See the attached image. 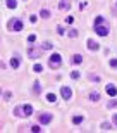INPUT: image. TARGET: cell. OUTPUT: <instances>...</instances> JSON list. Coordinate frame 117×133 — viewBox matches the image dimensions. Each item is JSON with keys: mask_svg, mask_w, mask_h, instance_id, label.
Segmentation results:
<instances>
[{"mask_svg": "<svg viewBox=\"0 0 117 133\" xmlns=\"http://www.w3.org/2000/svg\"><path fill=\"white\" fill-rule=\"evenodd\" d=\"M9 30H12V31H21L23 28H24V24H23V21L21 19H17V17H14V19H10L9 21Z\"/></svg>", "mask_w": 117, "mask_h": 133, "instance_id": "6da1fadb", "label": "cell"}, {"mask_svg": "<svg viewBox=\"0 0 117 133\" xmlns=\"http://www.w3.org/2000/svg\"><path fill=\"white\" fill-rule=\"evenodd\" d=\"M48 64H50V68H52V69H57L58 66L62 64V59H60V55H58V54H52V55H50Z\"/></svg>", "mask_w": 117, "mask_h": 133, "instance_id": "7a4b0ae2", "label": "cell"}, {"mask_svg": "<svg viewBox=\"0 0 117 133\" xmlns=\"http://www.w3.org/2000/svg\"><path fill=\"white\" fill-rule=\"evenodd\" d=\"M95 33L100 35V36H107V35H108V26L105 24V23L97 24V26H95Z\"/></svg>", "mask_w": 117, "mask_h": 133, "instance_id": "3957f363", "label": "cell"}, {"mask_svg": "<svg viewBox=\"0 0 117 133\" xmlns=\"http://www.w3.org/2000/svg\"><path fill=\"white\" fill-rule=\"evenodd\" d=\"M60 95H62L64 100H71L72 92H71V88H69V87H60Z\"/></svg>", "mask_w": 117, "mask_h": 133, "instance_id": "277c9868", "label": "cell"}, {"mask_svg": "<svg viewBox=\"0 0 117 133\" xmlns=\"http://www.w3.org/2000/svg\"><path fill=\"white\" fill-rule=\"evenodd\" d=\"M38 119H40V123H43V124H48L50 121H52V114L41 112V114H38Z\"/></svg>", "mask_w": 117, "mask_h": 133, "instance_id": "5b68a950", "label": "cell"}, {"mask_svg": "<svg viewBox=\"0 0 117 133\" xmlns=\"http://www.w3.org/2000/svg\"><path fill=\"white\" fill-rule=\"evenodd\" d=\"M28 55L31 57V59H38V57H40V50L34 49V47H29V49H28Z\"/></svg>", "mask_w": 117, "mask_h": 133, "instance_id": "8992f818", "label": "cell"}, {"mask_svg": "<svg viewBox=\"0 0 117 133\" xmlns=\"http://www.w3.org/2000/svg\"><path fill=\"white\" fill-rule=\"evenodd\" d=\"M69 7H71V0H60L58 10H69Z\"/></svg>", "mask_w": 117, "mask_h": 133, "instance_id": "52a82bcc", "label": "cell"}, {"mask_svg": "<svg viewBox=\"0 0 117 133\" xmlns=\"http://www.w3.org/2000/svg\"><path fill=\"white\" fill-rule=\"evenodd\" d=\"M107 94L110 95V97H115V95H117V87H115V85H112V83L107 85Z\"/></svg>", "mask_w": 117, "mask_h": 133, "instance_id": "ba28073f", "label": "cell"}, {"mask_svg": "<svg viewBox=\"0 0 117 133\" xmlns=\"http://www.w3.org/2000/svg\"><path fill=\"white\" fill-rule=\"evenodd\" d=\"M86 47H88L90 50H98V49H100V47H98V43L95 42V40H88V42H86Z\"/></svg>", "mask_w": 117, "mask_h": 133, "instance_id": "9c48e42d", "label": "cell"}, {"mask_svg": "<svg viewBox=\"0 0 117 133\" xmlns=\"http://www.w3.org/2000/svg\"><path fill=\"white\" fill-rule=\"evenodd\" d=\"M23 114H24V116H31V114H33V107H31V105H24V107H23Z\"/></svg>", "mask_w": 117, "mask_h": 133, "instance_id": "30bf717a", "label": "cell"}, {"mask_svg": "<svg viewBox=\"0 0 117 133\" xmlns=\"http://www.w3.org/2000/svg\"><path fill=\"white\" fill-rule=\"evenodd\" d=\"M72 62H74V64H81V62H83V55H81V54H76L72 57Z\"/></svg>", "mask_w": 117, "mask_h": 133, "instance_id": "8fae6325", "label": "cell"}, {"mask_svg": "<svg viewBox=\"0 0 117 133\" xmlns=\"http://www.w3.org/2000/svg\"><path fill=\"white\" fill-rule=\"evenodd\" d=\"M10 66H12L14 69L19 68V57H12V59H10Z\"/></svg>", "mask_w": 117, "mask_h": 133, "instance_id": "7c38bea8", "label": "cell"}, {"mask_svg": "<svg viewBox=\"0 0 117 133\" xmlns=\"http://www.w3.org/2000/svg\"><path fill=\"white\" fill-rule=\"evenodd\" d=\"M90 100H93V102L100 100V94H98V92H91V94H90Z\"/></svg>", "mask_w": 117, "mask_h": 133, "instance_id": "4fadbf2b", "label": "cell"}, {"mask_svg": "<svg viewBox=\"0 0 117 133\" xmlns=\"http://www.w3.org/2000/svg\"><path fill=\"white\" fill-rule=\"evenodd\" d=\"M5 4H7L9 9H16V7H17V2H16V0H5Z\"/></svg>", "mask_w": 117, "mask_h": 133, "instance_id": "5bb4252c", "label": "cell"}, {"mask_svg": "<svg viewBox=\"0 0 117 133\" xmlns=\"http://www.w3.org/2000/svg\"><path fill=\"white\" fill-rule=\"evenodd\" d=\"M52 49H54V45L50 42H43V50H52Z\"/></svg>", "mask_w": 117, "mask_h": 133, "instance_id": "9a60e30c", "label": "cell"}, {"mask_svg": "<svg viewBox=\"0 0 117 133\" xmlns=\"http://www.w3.org/2000/svg\"><path fill=\"white\" fill-rule=\"evenodd\" d=\"M81 121H83V116H74V118H72V123L74 124H79Z\"/></svg>", "mask_w": 117, "mask_h": 133, "instance_id": "2e32d148", "label": "cell"}, {"mask_svg": "<svg viewBox=\"0 0 117 133\" xmlns=\"http://www.w3.org/2000/svg\"><path fill=\"white\" fill-rule=\"evenodd\" d=\"M41 17H45V19H48V17H50V10L43 9V10H41Z\"/></svg>", "mask_w": 117, "mask_h": 133, "instance_id": "e0dca14e", "label": "cell"}, {"mask_svg": "<svg viewBox=\"0 0 117 133\" xmlns=\"http://www.w3.org/2000/svg\"><path fill=\"white\" fill-rule=\"evenodd\" d=\"M47 100H48V102H55V100H57V97H55L54 94H48V95H47Z\"/></svg>", "mask_w": 117, "mask_h": 133, "instance_id": "ac0fdd59", "label": "cell"}, {"mask_svg": "<svg viewBox=\"0 0 117 133\" xmlns=\"http://www.w3.org/2000/svg\"><path fill=\"white\" fill-rule=\"evenodd\" d=\"M102 23H105V21H103V17H102V16H97V19H95V26H97V24H102Z\"/></svg>", "mask_w": 117, "mask_h": 133, "instance_id": "d6986e66", "label": "cell"}, {"mask_svg": "<svg viewBox=\"0 0 117 133\" xmlns=\"http://www.w3.org/2000/svg\"><path fill=\"white\" fill-rule=\"evenodd\" d=\"M33 90H34V94H40V92H41V87H40V83H34Z\"/></svg>", "mask_w": 117, "mask_h": 133, "instance_id": "ffe728a7", "label": "cell"}, {"mask_svg": "<svg viewBox=\"0 0 117 133\" xmlns=\"http://www.w3.org/2000/svg\"><path fill=\"white\" fill-rule=\"evenodd\" d=\"M102 130H112V124L110 123H102Z\"/></svg>", "mask_w": 117, "mask_h": 133, "instance_id": "44dd1931", "label": "cell"}, {"mask_svg": "<svg viewBox=\"0 0 117 133\" xmlns=\"http://www.w3.org/2000/svg\"><path fill=\"white\" fill-rule=\"evenodd\" d=\"M69 36H71V38H76V36H78V31L76 30H69Z\"/></svg>", "mask_w": 117, "mask_h": 133, "instance_id": "7402d4cb", "label": "cell"}, {"mask_svg": "<svg viewBox=\"0 0 117 133\" xmlns=\"http://www.w3.org/2000/svg\"><path fill=\"white\" fill-rule=\"evenodd\" d=\"M34 71H36V73H41V71H43V66L41 64H34Z\"/></svg>", "mask_w": 117, "mask_h": 133, "instance_id": "603a6c76", "label": "cell"}, {"mask_svg": "<svg viewBox=\"0 0 117 133\" xmlns=\"http://www.w3.org/2000/svg\"><path fill=\"white\" fill-rule=\"evenodd\" d=\"M110 68L117 69V59H110Z\"/></svg>", "mask_w": 117, "mask_h": 133, "instance_id": "cb8c5ba5", "label": "cell"}, {"mask_svg": "<svg viewBox=\"0 0 117 133\" xmlns=\"http://www.w3.org/2000/svg\"><path fill=\"white\" fill-rule=\"evenodd\" d=\"M90 79H93V81H97V83L100 81V78H98L97 74H90Z\"/></svg>", "mask_w": 117, "mask_h": 133, "instance_id": "d4e9b609", "label": "cell"}, {"mask_svg": "<svg viewBox=\"0 0 117 133\" xmlns=\"http://www.w3.org/2000/svg\"><path fill=\"white\" fill-rule=\"evenodd\" d=\"M65 23H67V24H72V23H74V17H72V16H69L67 19H65Z\"/></svg>", "mask_w": 117, "mask_h": 133, "instance_id": "484cf974", "label": "cell"}, {"mask_svg": "<svg viewBox=\"0 0 117 133\" xmlns=\"http://www.w3.org/2000/svg\"><path fill=\"white\" fill-rule=\"evenodd\" d=\"M28 42H36V35H29V36H28Z\"/></svg>", "mask_w": 117, "mask_h": 133, "instance_id": "4316f807", "label": "cell"}, {"mask_svg": "<svg viewBox=\"0 0 117 133\" xmlns=\"http://www.w3.org/2000/svg\"><path fill=\"white\" fill-rule=\"evenodd\" d=\"M71 78H72V79H78L79 78V73H78V71H74V73L71 74Z\"/></svg>", "mask_w": 117, "mask_h": 133, "instance_id": "83f0119b", "label": "cell"}, {"mask_svg": "<svg viewBox=\"0 0 117 133\" xmlns=\"http://www.w3.org/2000/svg\"><path fill=\"white\" fill-rule=\"evenodd\" d=\"M57 33L58 35H64V28H62V26H57Z\"/></svg>", "mask_w": 117, "mask_h": 133, "instance_id": "f1b7e54d", "label": "cell"}, {"mask_svg": "<svg viewBox=\"0 0 117 133\" xmlns=\"http://www.w3.org/2000/svg\"><path fill=\"white\" fill-rule=\"evenodd\" d=\"M40 130H41V128H40V126H36V124H34V126H31V131H40Z\"/></svg>", "mask_w": 117, "mask_h": 133, "instance_id": "f546056e", "label": "cell"}, {"mask_svg": "<svg viewBox=\"0 0 117 133\" xmlns=\"http://www.w3.org/2000/svg\"><path fill=\"white\" fill-rule=\"evenodd\" d=\"M108 107H117V102H115V100H112V102H108Z\"/></svg>", "mask_w": 117, "mask_h": 133, "instance_id": "4dcf8cb0", "label": "cell"}, {"mask_svg": "<svg viewBox=\"0 0 117 133\" xmlns=\"http://www.w3.org/2000/svg\"><path fill=\"white\" fill-rule=\"evenodd\" d=\"M29 21H31V23H36V21H38V17H36V16H31V17H29Z\"/></svg>", "mask_w": 117, "mask_h": 133, "instance_id": "1f68e13d", "label": "cell"}, {"mask_svg": "<svg viewBox=\"0 0 117 133\" xmlns=\"http://www.w3.org/2000/svg\"><path fill=\"white\" fill-rule=\"evenodd\" d=\"M114 123L117 124V114H114Z\"/></svg>", "mask_w": 117, "mask_h": 133, "instance_id": "d6a6232c", "label": "cell"}]
</instances>
